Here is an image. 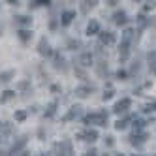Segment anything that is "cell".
Returning <instances> with one entry per match:
<instances>
[{
  "label": "cell",
  "mask_w": 156,
  "mask_h": 156,
  "mask_svg": "<svg viewBox=\"0 0 156 156\" xmlns=\"http://www.w3.org/2000/svg\"><path fill=\"white\" fill-rule=\"evenodd\" d=\"M107 122V115L105 113H94V115H87L85 117V124H100V126H105Z\"/></svg>",
  "instance_id": "1"
},
{
  "label": "cell",
  "mask_w": 156,
  "mask_h": 156,
  "mask_svg": "<svg viewBox=\"0 0 156 156\" xmlns=\"http://www.w3.org/2000/svg\"><path fill=\"white\" fill-rule=\"evenodd\" d=\"M130 104H132V102H130V98H122L120 102H117V104H115L113 111H115L117 115H120V113H126V111L130 109Z\"/></svg>",
  "instance_id": "2"
},
{
  "label": "cell",
  "mask_w": 156,
  "mask_h": 156,
  "mask_svg": "<svg viewBox=\"0 0 156 156\" xmlns=\"http://www.w3.org/2000/svg\"><path fill=\"white\" fill-rule=\"evenodd\" d=\"M79 137H81L83 141H88V143H92V141H96L98 133H96L94 130H87V132H81V133H79Z\"/></svg>",
  "instance_id": "3"
},
{
  "label": "cell",
  "mask_w": 156,
  "mask_h": 156,
  "mask_svg": "<svg viewBox=\"0 0 156 156\" xmlns=\"http://www.w3.org/2000/svg\"><path fill=\"white\" fill-rule=\"evenodd\" d=\"M100 41L105 43V45H111V43L115 41V36L111 34V32H100Z\"/></svg>",
  "instance_id": "4"
},
{
  "label": "cell",
  "mask_w": 156,
  "mask_h": 156,
  "mask_svg": "<svg viewBox=\"0 0 156 156\" xmlns=\"http://www.w3.org/2000/svg\"><path fill=\"white\" fill-rule=\"evenodd\" d=\"M98 32H100V25H98L96 19H92L90 23H88V27H87V34L92 36V34H98Z\"/></svg>",
  "instance_id": "5"
},
{
  "label": "cell",
  "mask_w": 156,
  "mask_h": 156,
  "mask_svg": "<svg viewBox=\"0 0 156 156\" xmlns=\"http://www.w3.org/2000/svg\"><path fill=\"white\" fill-rule=\"evenodd\" d=\"M38 51H40V55H45V57H49V55H51L49 43H47L45 40H41V41H40V45H38Z\"/></svg>",
  "instance_id": "6"
},
{
  "label": "cell",
  "mask_w": 156,
  "mask_h": 156,
  "mask_svg": "<svg viewBox=\"0 0 156 156\" xmlns=\"http://www.w3.org/2000/svg\"><path fill=\"white\" fill-rule=\"evenodd\" d=\"M25 145H27V137H21V139L17 141V145H13V149H12V156L19 154V152H21V149H23Z\"/></svg>",
  "instance_id": "7"
},
{
  "label": "cell",
  "mask_w": 156,
  "mask_h": 156,
  "mask_svg": "<svg viewBox=\"0 0 156 156\" xmlns=\"http://www.w3.org/2000/svg\"><path fill=\"white\" fill-rule=\"evenodd\" d=\"M73 17H75V12H64V13H62V25L68 27V25L72 23Z\"/></svg>",
  "instance_id": "8"
},
{
  "label": "cell",
  "mask_w": 156,
  "mask_h": 156,
  "mask_svg": "<svg viewBox=\"0 0 156 156\" xmlns=\"http://www.w3.org/2000/svg\"><path fill=\"white\" fill-rule=\"evenodd\" d=\"M132 36H133V30H124V34H122V45H130L132 41Z\"/></svg>",
  "instance_id": "9"
},
{
  "label": "cell",
  "mask_w": 156,
  "mask_h": 156,
  "mask_svg": "<svg viewBox=\"0 0 156 156\" xmlns=\"http://www.w3.org/2000/svg\"><path fill=\"white\" fill-rule=\"evenodd\" d=\"M113 19H115L117 25H124V23H126V13H124V12H117V13L113 15Z\"/></svg>",
  "instance_id": "10"
},
{
  "label": "cell",
  "mask_w": 156,
  "mask_h": 156,
  "mask_svg": "<svg viewBox=\"0 0 156 156\" xmlns=\"http://www.w3.org/2000/svg\"><path fill=\"white\" fill-rule=\"evenodd\" d=\"M143 141H145V133L133 132V136H132V143H133V145H141Z\"/></svg>",
  "instance_id": "11"
},
{
  "label": "cell",
  "mask_w": 156,
  "mask_h": 156,
  "mask_svg": "<svg viewBox=\"0 0 156 156\" xmlns=\"http://www.w3.org/2000/svg\"><path fill=\"white\" fill-rule=\"evenodd\" d=\"M75 94L79 96V98H85V96L90 94V88H88V87H81V88H77V90H75Z\"/></svg>",
  "instance_id": "12"
},
{
  "label": "cell",
  "mask_w": 156,
  "mask_h": 156,
  "mask_svg": "<svg viewBox=\"0 0 156 156\" xmlns=\"http://www.w3.org/2000/svg\"><path fill=\"white\" fill-rule=\"evenodd\" d=\"M81 64H83V66H90V64H92V55H90V53H85L83 57H81Z\"/></svg>",
  "instance_id": "13"
},
{
  "label": "cell",
  "mask_w": 156,
  "mask_h": 156,
  "mask_svg": "<svg viewBox=\"0 0 156 156\" xmlns=\"http://www.w3.org/2000/svg\"><path fill=\"white\" fill-rule=\"evenodd\" d=\"M128 47L130 45H122V43H120V60H126L128 58V51H130Z\"/></svg>",
  "instance_id": "14"
},
{
  "label": "cell",
  "mask_w": 156,
  "mask_h": 156,
  "mask_svg": "<svg viewBox=\"0 0 156 156\" xmlns=\"http://www.w3.org/2000/svg\"><path fill=\"white\" fill-rule=\"evenodd\" d=\"M30 36H32V34H30V32H28V30H19V38H21V40H23V41H27V40H30Z\"/></svg>",
  "instance_id": "15"
},
{
  "label": "cell",
  "mask_w": 156,
  "mask_h": 156,
  "mask_svg": "<svg viewBox=\"0 0 156 156\" xmlns=\"http://www.w3.org/2000/svg\"><path fill=\"white\" fill-rule=\"evenodd\" d=\"M79 109H81V107H72V111H70V115L66 117V120H70V119L77 117V115H79Z\"/></svg>",
  "instance_id": "16"
},
{
  "label": "cell",
  "mask_w": 156,
  "mask_h": 156,
  "mask_svg": "<svg viewBox=\"0 0 156 156\" xmlns=\"http://www.w3.org/2000/svg\"><path fill=\"white\" fill-rule=\"evenodd\" d=\"M9 77H13V72H6L0 75V81H9Z\"/></svg>",
  "instance_id": "17"
},
{
  "label": "cell",
  "mask_w": 156,
  "mask_h": 156,
  "mask_svg": "<svg viewBox=\"0 0 156 156\" xmlns=\"http://www.w3.org/2000/svg\"><path fill=\"white\" fill-rule=\"evenodd\" d=\"M115 128H117V130H124V128H126V120H117V122H115Z\"/></svg>",
  "instance_id": "18"
},
{
  "label": "cell",
  "mask_w": 156,
  "mask_h": 156,
  "mask_svg": "<svg viewBox=\"0 0 156 156\" xmlns=\"http://www.w3.org/2000/svg\"><path fill=\"white\" fill-rule=\"evenodd\" d=\"M17 23L19 25H30V19L28 17H17Z\"/></svg>",
  "instance_id": "19"
},
{
  "label": "cell",
  "mask_w": 156,
  "mask_h": 156,
  "mask_svg": "<svg viewBox=\"0 0 156 156\" xmlns=\"http://www.w3.org/2000/svg\"><path fill=\"white\" fill-rule=\"evenodd\" d=\"M68 47H70V49H73V51H75V49H77V47H79V41H73V40H70V41H68Z\"/></svg>",
  "instance_id": "20"
},
{
  "label": "cell",
  "mask_w": 156,
  "mask_h": 156,
  "mask_svg": "<svg viewBox=\"0 0 156 156\" xmlns=\"http://www.w3.org/2000/svg\"><path fill=\"white\" fill-rule=\"evenodd\" d=\"M15 119L17 120H25L27 119V113H25V111H19V113H15Z\"/></svg>",
  "instance_id": "21"
},
{
  "label": "cell",
  "mask_w": 156,
  "mask_h": 156,
  "mask_svg": "<svg viewBox=\"0 0 156 156\" xmlns=\"http://www.w3.org/2000/svg\"><path fill=\"white\" fill-rule=\"evenodd\" d=\"M55 107H57V102H53V104L49 105V109H47V117H51V115L55 113Z\"/></svg>",
  "instance_id": "22"
},
{
  "label": "cell",
  "mask_w": 156,
  "mask_h": 156,
  "mask_svg": "<svg viewBox=\"0 0 156 156\" xmlns=\"http://www.w3.org/2000/svg\"><path fill=\"white\" fill-rule=\"evenodd\" d=\"M96 2H83V12H88V8H94Z\"/></svg>",
  "instance_id": "23"
},
{
  "label": "cell",
  "mask_w": 156,
  "mask_h": 156,
  "mask_svg": "<svg viewBox=\"0 0 156 156\" xmlns=\"http://www.w3.org/2000/svg\"><path fill=\"white\" fill-rule=\"evenodd\" d=\"M13 96H15V92H13V90H6L2 100H9V98H13Z\"/></svg>",
  "instance_id": "24"
},
{
  "label": "cell",
  "mask_w": 156,
  "mask_h": 156,
  "mask_svg": "<svg viewBox=\"0 0 156 156\" xmlns=\"http://www.w3.org/2000/svg\"><path fill=\"white\" fill-rule=\"evenodd\" d=\"M145 111H147V113H151V111H156V104H149L147 107H145Z\"/></svg>",
  "instance_id": "25"
},
{
  "label": "cell",
  "mask_w": 156,
  "mask_h": 156,
  "mask_svg": "<svg viewBox=\"0 0 156 156\" xmlns=\"http://www.w3.org/2000/svg\"><path fill=\"white\" fill-rule=\"evenodd\" d=\"M111 96H113V88H109V90H107V92L104 94V100H109Z\"/></svg>",
  "instance_id": "26"
},
{
  "label": "cell",
  "mask_w": 156,
  "mask_h": 156,
  "mask_svg": "<svg viewBox=\"0 0 156 156\" xmlns=\"http://www.w3.org/2000/svg\"><path fill=\"white\" fill-rule=\"evenodd\" d=\"M154 6H156V2H149L147 6H145V12H149V9H152Z\"/></svg>",
  "instance_id": "27"
},
{
  "label": "cell",
  "mask_w": 156,
  "mask_h": 156,
  "mask_svg": "<svg viewBox=\"0 0 156 156\" xmlns=\"http://www.w3.org/2000/svg\"><path fill=\"white\" fill-rule=\"evenodd\" d=\"M96 154H98L96 151H88V152H87V156H96Z\"/></svg>",
  "instance_id": "28"
},
{
  "label": "cell",
  "mask_w": 156,
  "mask_h": 156,
  "mask_svg": "<svg viewBox=\"0 0 156 156\" xmlns=\"http://www.w3.org/2000/svg\"><path fill=\"white\" fill-rule=\"evenodd\" d=\"M0 34H2V25H0Z\"/></svg>",
  "instance_id": "29"
},
{
  "label": "cell",
  "mask_w": 156,
  "mask_h": 156,
  "mask_svg": "<svg viewBox=\"0 0 156 156\" xmlns=\"http://www.w3.org/2000/svg\"><path fill=\"white\" fill-rule=\"evenodd\" d=\"M119 156H122V154H119Z\"/></svg>",
  "instance_id": "30"
},
{
  "label": "cell",
  "mask_w": 156,
  "mask_h": 156,
  "mask_svg": "<svg viewBox=\"0 0 156 156\" xmlns=\"http://www.w3.org/2000/svg\"><path fill=\"white\" fill-rule=\"evenodd\" d=\"M154 156H156V154H154Z\"/></svg>",
  "instance_id": "31"
}]
</instances>
